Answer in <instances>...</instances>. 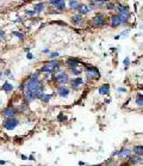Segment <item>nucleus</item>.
Here are the masks:
<instances>
[{"mask_svg": "<svg viewBox=\"0 0 143 166\" xmlns=\"http://www.w3.org/2000/svg\"><path fill=\"white\" fill-rule=\"evenodd\" d=\"M79 5H80V3L78 0H69V9L70 10H77Z\"/></svg>", "mask_w": 143, "mask_h": 166, "instance_id": "a211bd4d", "label": "nucleus"}, {"mask_svg": "<svg viewBox=\"0 0 143 166\" xmlns=\"http://www.w3.org/2000/svg\"><path fill=\"white\" fill-rule=\"evenodd\" d=\"M9 74H10V69H6L5 71V75H9Z\"/></svg>", "mask_w": 143, "mask_h": 166, "instance_id": "58836bf2", "label": "nucleus"}, {"mask_svg": "<svg viewBox=\"0 0 143 166\" xmlns=\"http://www.w3.org/2000/svg\"><path fill=\"white\" fill-rule=\"evenodd\" d=\"M93 1H97V3H109L110 0H93Z\"/></svg>", "mask_w": 143, "mask_h": 166, "instance_id": "f704fd0d", "label": "nucleus"}, {"mask_svg": "<svg viewBox=\"0 0 143 166\" xmlns=\"http://www.w3.org/2000/svg\"><path fill=\"white\" fill-rule=\"evenodd\" d=\"M66 63H67V67H68L69 69H73V68L78 67V66L80 65V61H79L78 59H75V57H70V59L67 60Z\"/></svg>", "mask_w": 143, "mask_h": 166, "instance_id": "9d476101", "label": "nucleus"}, {"mask_svg": "<svg viewBox=\"0 0 143 166\" xmlns=\"http://www.w3.org/2000/svg\"><path fill=\"white\" fill-rule=\"evenodd\" d=\"M72 71V73H73V74H75V75H79V74H81V67H75V68H73V69H70Z\"/></svg>", "mask_w": 143, "mask_h": 166, "instance_id": "393cba45", "label": "nucleus"}, {"mask_svg": "<svg viewBox=\"0 0 143 166\" xmlns=\"http://www.w3.org/2000/svg\"><path fill=\"white\" fill-rule=\"evenodd\" d=\"M23 90H24V99L28 103L42 97V95L44 93V86L38 78V74L30 75V78L24 84Z\"/></svg>", "mask_w": 143, "mask_h": 166, "instance_id": "f257e3e1", "label": "nucleus"}, {"mask_svg": "<svg viewBox=\"0 0 143 166\" xmlns=\"http://www.w3.org/2000/svg\"><path fill=\"white\" fill-rule=\"evenodd\" d=\"M136 104H137L138 107H142V105H143V97H142V93H139V95L137 96V98H136Z\"/></svg>", "mask_w": 143, "mask_h": 166, "instance_id": "5701e85b", "label": "nucleus"}, {"mask_svg": "<svg viewBox=\"0 0 143 166\" xmlns=\"http://www.w3.org/2000/svg\"><path fill=\"white\" fill-rule=\"evenodd\" d=\"M53 98V95H42V97H41V99H42V102L43 103H49V101Z\"/></svg>", "mask_w": 143, "mask_h": 166, "instance_id": "4be33fe9", "label": "nucleus"}, {"mask_svg": "<svg viewBox=\"0 0 143 166\" xmlns=\"http://www.w3.org/2000/svg\"><path fill=\"white\" fill-rule=\"evenodd\" d=\"M64 120H66L64 116H58V121H64Z\"/></svg>", "mask_w": 143, "mask_h": 166, "instance_id": "e433bc0d", "label": "nucleus"}, {"mask_svg": "<svg viewBox=\"0 0 143 166\" xmlns=\"http://www.w3.org/2000/svg\"><path fill=\"white\" fill-rule=\"evenodd\" d=\"M56 7H57V9L60 10V11H63V10L66 9V1H63V3H61V4H60V5H57Z\"/></svg>", "mask_w": 143, "mask_h": 166, "instance_id": "cd10ccee", "label": "nucleus"}, {"mask_svg": "<svg viewBox=\"0 0 143 166\" xmlns=\"http://www.w3.org/2000/svg\"><path fill=\"white\" fill-rule=\"evenodd\" d=\"M54 80L57 82L58 85H64L66 82L69 81V76H68V74H67L66 72H61V71H58V72L54 75Z\"/></svg>", "mask_w": 143, "mask_h": 166, "instance_id": "7ed1b4c3", "label": "nucleus"}, {"mask_svg": "<svg viewBox=\"0 0 143 166\" xmlns=\"http://www.w3.org/2000/svg\"><path fill=\"white\" fill-rule=\"evenodd\" d=\"M86 76L88 79H98L100 76V73L97 67L94 66H87L86 67Z\"/></svg>", "mask_w": 143, "mask_h": 166, "instance_id": "39448f33", "label": "nucleus"}, {"mask_svg": "<svg viewBox=\"0 0 143 166\" xmlns=\"http://www.w3.org/2000/svg\"><path fill=\"white\" fill-rule=\"evenodd\" d=\"M19 124V121L16 118V117H9L4 121V127L7 129V130H13L15 128H17Z\"/></svg>", "mask_w": 143, "mask_h": 166, "instance_id": "423d86ee", "label": "nucleus"}, {"mask_svg": "<svg viewBox=\"0 0 143 166\" xmlns=\"http://www.w3.org/2000/svg\"><path fill=\"white\" fill-rule=\"evenodd\" d=\"M12 34H13V36L18 37L19 40H24V38H25V35H24V34H22V32H19V31H13Z\"/></svg>", "mask_w": 143, "mask_h": 166, "instance_id": "b1692460", "label": "nucleus"}, {"mask_svg": "<svg viewBox=\"0 0 143 166\" xmlns=\"http://www.w3.org/2000/svg\"><path fill=\"white\" fill-rule=\"evenodd\" d=\"M25 13H26L28 16H35V15H36V11H35V10H26Z\"/></svg>", "mask_w": 143, "mask_h": 166, "instance_id": "c756f323", "label": "nucleus"}, {"mask_svg": "<svg viewBox=\"0 0 143 166\" xmlns=\"http://www.w3.org/2000/svg\"><path fill=\"white\" fill-rule=\"evenodd\" d=\"M97 166H100V165H97Z\"/></svg>", "mask_w": 143, "mask_h": 166, "instance_id": "37998d69", "label": "nucleus"}, {"mask_svg": "<svg viewBox=\"0 0 143 166\" xmlns=\"http://www.w3.org/2000/svg\"><path fill=\"white\" fill-rule=\"evenodd\" d=\"M44 9H45V4L44 3H38V4H35V6H34V10L36 11V13L43 12Z\"/></svg>", "mask_w": 143, "mask_h": 166, "instance_id": "f3484780", "label": "nucleus"}, {"mask_svg": "<svg viewBox=\"0 0 143 166\" xmlns=\"http://www.w3.org/2000/svg\"><path fill=\"white\" fill-rule=\"evenodd\" d=\"M16 112H17V110L15 109V108H7V109H5L4 111H3V115L6 117V118H9V117H15V115H16Z\"/></svg>", "mask_w": 143, "mask_h": 166, "instance_id": "2eb2a0df", "label": "nucleus"}, {"mask_svg": "<svg viewBox=\"0 0 143 166\" xmlns=\"http://www.w3.org/2000/svg\"><path fill=\"white\" fill-rule=\"evenodd\" d=\"M42 53H44V54H48V53H49V49H43V50H42Z\"/></svg>", "mask_w": 143, "mask_h": 166, "instance_id": "4c0bfd02", "label": "nucleus"}, {"mask_svg": "<svg viewBox=\"0 0 143 166\" xmlns=\"http://www.w3.org/2000/svg\"><path fill=\"white\" fill-rule=\"evenodd\" d=\"M3 38H5V31L0 30V40H3Z\"/></svg>", "mask_w": 143, "mask_h": 166, "instance_id": "72a5a7b5", "label": "nucleus"}, {"mask_svg": "<svg viewBox=\"0 0 143 166\" xmlns=\"http://www.w3.org/2000/svg\"><path fill=\"white\" fill-rule=\"evenodd\" d=\"M129 65H130V60H129V57H126V59L124 60V66H125V68H128Z\"/></svg>", "mask_w": 143, "mask_h": 166, "instance_id": "2f4dec72", "label": "nucleus"}, {"mask_svg": "<svg viewBox=\"0 0 143 166\" xmlns=\"http://www.w3.org/2000/svg\"><path fill=\"white\" fill-rule=\"evenodd\" d=\"M82 84H84V80H82V78H80V76L70 80V85H72V87H73V89H79Z\"/></svg>", "mask_w": 143, "mask_h": 166, "instance_id": "9b49d317", "label": "nucleus"}, {"mask_svg": "<svg viewBox=\"0 0 143 166\" xmlns=\"http://www.w3.org/2000/svg\"><path fill=\"white\" fill-rule=\"evenodd\" d=\"M115 155H117V156H119V158H122V159H129V158L131 156V151L128 149V148H123L122 151L116 152Z\"/></svg>", "mask_w": 143, "mask_h": 166, "instance_id": "0eeeda50", "label": "nucleus"}, {"mask_svg": "<svg viewBox=\"0 0 143 166\" xmlns=\"http://www.w3.org/2000/svg\"><path fill=\"white\" fill-rule=\"evenodd\" d=\"M63 1H64V0H50L49 4L53 5V6H57V5H60L61 3H63Z\"/></svg>", "mask_w": 143, "mask_h": 166, "instance_id": "a878e982", "label": "nucleus"}, {"mask_svg": "<svg viewBox=\"0 0 143 166\" xmlns=\"http://www.w3.org/2000/svg\"><path fill=\"white\" fill-rule=\"evenodd\" d=\"M17 110H18V111H20V112H23V111H26V110H28V105H24V104H22V105H20V107H19Z\"/></svg>", "mask_w": 143, "mask_h": 166, "instance_id": "c85d7f7f", "label": "nucleus"}, {"mask_svg": "<svg viewBox=\"0 0 143 166\" xmlns=\"http://www.w3.org/2000/svg\"><path fill=\"white\" fill-rule=\"evenodd\" d=\"M118 15L120 16H129V7L128 6H124V5H116V9H115Z\"/></svg>", "mask_w": 143, "mask_h": 166, "instance_id": "1a4fd4ad", "label": "nucleus"}, {"mask_svg": "<svg viewBox=\"0 0 143 166\" xmlns=\"http://www.w3.org/2000/svg\"><path fill=\"white\" fill-rule=\"evenodd\" d=\"M99 93H100L101 96H107V95L110 93V85L105 84V85L100 86V87H99Z\"/></svg>", "mask_w": 143, "mask_h": 166, "instance_id": "dca6fc26", "label": "nucleus"}, {"mask_svg": "<svg viewBox=\"0 0 143 166\" xmlns=\"http://www.w3.org/2000/svg\"><path fill=\"white\" fill-rule=\"evenodd\" d=\"M69 93H70V90H69L67 86H64V85L58 86V89H57V95H58V96H61V97L66 98V97H68V96H69Z\"/></svg>", "mask_w": 143, "mask_h": 166, "instance_id": "6e6552de", "label": "nucleus"}, {"mask_svg": "<svg viewBox=\"0 0 143 166\" xmlns=\"http://www.w3.org/2000/svg\"><path fill=\"white\" fill-rule=\"evenodd\" d=\"M60 65H61L60 61H57V60H51L50 62H48V63H45V65H43V66L41 67V72H44V73H53L55 69H57V68L60 67Z\"/></svg>", "mask_w": 143, "mask_h": 166, "instance_id": "f03ea898", "label": "nucleus"}, {"mask_svg": "<svg viewBox=\"0 0 143 166\" xmlns=\"http://www.w3.org/2000/svg\"><path fill=\"white\" fill-rule=\"evenodd\" d=\"M118 91H120V92H125V89H118Z\"/></svg>", "mask_w": 143, "mask_h": 166, "instance_id": "ea45409f", "label": "nucleus"}, {"mask_svg": "<svg viewBox=\"0 0 143 166\" xmlns=\"http://www.w3.org/2000/svg\"><path fill=\"white\" fill-rule=\"evenodd\" d=\"M1 78H3V73H1V72H0V79H1Z\"/></svg>", "mask_w": 143, "mask_h": 166, "instance_id": "79ce46f5", "label": "nucleus"}, {"mask_svg": "<svg viewBox=\"0 0 143 166\" xmlns=\"http://www.w3.org/2000/svg\"><path fill=\"white\" fill-rule=\"evenodd\" d=\"M70 22L73 23V24H75V25H81L82 23H84V18H82V16L81 15H75V16H72L70 17Z\"/></svg>", "mask_w": 143, "mask_h": 166, "instance_id": "f8f14e48", "label": "nucleus"}, {"mask_svg": "<svg viewBox=\"0 0 143 166\" xmlns=\"http://www.w3.org/2000/svg\"><path fill=\"white\" fill-rule=\"evenodd\" d=\"M26 57H28L29 60H32V59H34V55H32L31 53H28V55H26Z\"/></svg>", "mask_w": 143, "mask_h": 166, "instance_id": "c9c22d12", "label": "nucleus"}, {"mask_svg": "<svg viewBox=\"0 0 143 166\" xmlns=\"http://www.w3.org/2000/svg\"><path fill=\"white\" fill-rule=\"evenodd\" d=\"M132 162L131 164H142V155H136L135 154V156H132V158H129Z\"/></svg>", "mask_w": 143, "mask_h": 166, "instance_id": "aec40b11", "label": "nucleus"}, {"mask_svg": "<svg viewBox=\"0 0 143 166\" xmlns=\"http://www.w3.org/2000/svg\"><path fill=\"white\" fill-rule=\"evenodd\" d=\"M92 24H93L94 28H104V26L106 25V18H105V16L101 15V13H98V15L93 18Z\"/></svg>", "mask_w": 143, "mask_h": 166, "instance_id": "20e7f679", "label": "nucleus"}, {"mask_svg": "<svg viewBox=\"0 0 143 166\" xmlns=\"http://www.w3.org/2000/svg\"><path fill=\"white\" fill-rule=\"evenodd\" d=\"M107 166H116V165H115V164H113V162H110V164H109V165H107Z\"/></svg>", "mask_w": 143, "mask_h": 166, "instance_id": "a19ab883", "label": "nucleus"}, {"mask_svg": "<svg viewBox=\"0 0 143 166\" xmlns=\"http://www.w3.org/2000/svg\"><path fill=\"white\" fill-rule=\"evenodd\" d=\"M110 23H111V26L112 28H118L120 25V17L119 15H113L110 19Z\"/></svg>", "mask_w": 143, "mask_h": 166, "instance_id": "ddd939ff", "label": "nucleus"}, {"mask_svg": "<svg viewBox=\"0 0 143 166\" xmlns=\"http://www.w3.org/2000/svg\"><path fill=\"white\" fill-rule=\"evenodd\" d=\"M57 56H60V53H50V59L51 60H55Z\"/></svg>", "mask_w": 143, "mask_h": 166, "instance_id": "7c9ffc66", "label": "nucleus"}, {"mask_svg": "<svg viewBox=\"0 0 143 166\" xmlns=\"http://www.w3.org/2000/svg\"><path fill=\"white\" fill-rule=\"evenodd\" d=\"M77 11H78L79 15H81V16L87 15V13L90 12V6H87V5H85V4H80V5L78 6Z\"/></svg>", "mask_w": 143, "mask_h": 166, "instance_id": "4468645a", "label": "nucleus"}, {"mask_svg": "<svg viewBox=\"0 0 143 166\" xmlns=\"http://www.w3.org/2000/svg\"><path fill=\"white\" fill-rule=\"evenodd\" d=\"M109 10H115L116 9V5L115 4H107V6H106Z\"/></svg>", "mask_w": 143, "mask_h": 166, "instance_id": "473e14b6", "label": "nucleus"}, {"mask_svg": "<svg viewBox=\"0 0 143 166\" xmlns=\"http://www.w3.org/2000/svg\"><path fill=\"white\" fill-rule=\"evenodd\" d=\"M3 90L5 92H11L13 90V86H12V84H10V82H5L4 86H3Z\"/></svg>", "mask_w": 143, "mask_h": 166, "instance_id": "412c9836", "label": "nucleus"}, {"mask_svg": "<svg viewBox=\"0 0 143 166\" xmlns=\"http://www.w3.org/2000/svg\"><path fill=\"white\" fill-rule=\"evenodd\" d=\"M132 152H134V154H136V155H142V153H143V147L139 145V146H135L134 148H132Z\"/></svg>", "mask_w": 143, "mask_h": 166, "instance_id": "6ab92c4d", "label": "nucleus"}, {"mask_svg": "<svg viewBox=\"0 0 143 166\" xmlns=\"http://www.w3.org/2000/svg\"><path fill=\"white\" fill-rule=\"evenodd\" d=\"M129 32H130V30H129V29H126V30H125L124 32H122V34H119V35H117V36H116L115 38H116V40H119L120 37H123V36H126V35H128Z\"/></svg>", "mask_w": 143, "mask_h": 166, "instance_id": "bb28decb", "label": "nucleus"}]
</instances>
